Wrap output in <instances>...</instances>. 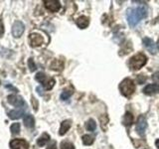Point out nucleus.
I'll use <instances>...</instances> for the list:
<instances>
[{
  "label": "nucleus",
  "instance_id": "nucleus-29",
  "mask_svg": "<svg viewBox=\"0 0 159 149\" xmlns=\"http://www.w3.org/2000/svg\"><path fill=\"white\" fill-rule=\"evenodd\" d=\"M6 88H10V89H12V91H14V92H18V89H17L16 88L12 87L11 84H6Z\"/></svg>",
  "mask_w": 159,
  "mask_h": 149
},
{
  "label": "nucleus",
  "instance_id": "nucleus-18",
  "mask_svg": "<svg viewBox=\"0 0 159 149\" xmlns=\"http://www.w3.org/2000/svg\"><path fill=\"white\" fill-rule=\"evenodd\" d=\"M48 141H50V135L48 133L45 132L37 139V144L39 146H44Z\"/></svg>",
  "mask_w": 159,
  "mask_h": 149
},
{
  "label": "nucleus",
  "instance_id": "nucleus-13",
  "mask_svg": "<svg viewBox=\"0 0 159 149\" xmlns=\"http://www.w3.org/2000/svg\"><path fill=\"white\" fill-rule=\"evenodd\" d=\"M143 93L147 96H152L159 93V84H148L143 88Z\"/></svg>",
  "mask_w": 159,
  "mask_h": 149
},
{
  "label": "nucleus",
  "instance_id": "nucleus-25",
  "mask_svg": "<svg viewBox=\"0 0 159 149\" xmlns=\"http://www.w3.org/2000/svg\"><path fill=\"white\" fill-rule=\"evenodd\" d=\"M28 67H29L30 71H31V72L36 71L37 67H36V65H35V63H34V61H33V59H32V58H30V59L28 60Z\"/></svg>",
  "mask_w": 159,
  "mask_h": 149
},
{
  "label": "nucleus",
  "instance_id": "nucleus-12",
  "mask_svg": "<svg viewBox=\"0 0 159 149\" xmlns=\"http://www.w3.org/2000/svg\"><path fill=\"white\" fill-rule=\"evenodd\" d=\"M26 109H27V107H21V108H18V109H13V111H9L8 115L10 118L13 119V120L14 119H19L24 115Z\"/></svg>",
  "mask_w": 159,
  "mask_h": 149
},
{
  "label": "nucleus",
  "instance_id": "nucleus-16",
  "mask_svg": "<svg viewBox=\"0 0 159 149\" xmlns=\"http://www.w3.org/2000/svg\"><path fill=\"white\" fill-rule=\"evenodd\" d=\"M89 20L86 16H81L76 20V24L78 25V27H80L81 29L87 28L89 26Z\"/></svg>",
  "mask_w": 159,
  "mask_h": 149
},
{
  "label": "nucleus",
  "instance_id": "nucleus-9",
  "mask_svg": "<svg viewBox=\"0 0 159 149\" xmlns=\"http://www.w3.org/2000/svg\"><path fill=\"white\" fill-rule=\"evenodd\" d=\"M45 7L51 12H58L61 8V3L58 0H44Z\"/></svg>",
  "mask_w": 159,
  "mask_h": 149
},
{
  "label": "nucleus",
  "instance_id": "nucleus-21",
  "mask_svg": "<svg viewBox=\"0 0 159 149\" xmlns=\"http://www.w3.org/2000/svg\"><path fill=\"white\" fill-rule=\"evenodd\" d=\"M72 94H73V89L72 88L65 89V91H63V93H61V99H62V101H67V99L70 98V97H71Z\"/></svg>",
  "mask_w": 159,
  "mask_h": 149
},
{
  "label": "nucleus",
  "instance_id": "nucleus-10",
  "mask_svg": "<svg viewBox=\"0 0 159 149\" xmlns=\"http://www.w3.org/2000/svg\"><path fill=\"white\" fill-rule=\"evenodd\" d=\"M29 42L32 47H39L44 43V38L39 34L32 33L29 35Z\"/></svg>",
  "mask_w": 159,
  "mask_h": 149
},
{
  "label": "nucleus",
  "instance_id": "nucleus-28",
  "mask_svg": "<svg viewBox=\"0 0 159 149\" xmlns=\"http://www.w3.org/2000/svg\"><path fill=\"white\" fill-rule=\"evenodd\" d=\"M32 102H33V104H34V109L35 111H37V107H38V102H37V101H36V98H35L34 97H32Z\"/></svg>",
  "mask_w": 159,
  "mask_h": 149
},
{
  "label": "nucleus",
  "instance_id": "nucleus-17",
  "mask_svg": "<svg viewBox=\"0 0 159 149\" xmlns=\"http://www.w3.org/2000/svg\"><path fill=\"white\" fill-rule=\"evenodd\" d=\"M122 123L124 126H130L133 123V115L130 112H126L122 118Z\"/></svg>",
  "mask_w": 159,
  "mask_h": 149
},
{
  "label": "nucleus",
  "instance_id": "nucleus-31",
  "mask_svg": "<svg viewBox=\"0 0 159 149\" xmlns=\"http://www.w3.org/2000/svg\"><path fill=\"white\" fill-rule=\"evenodd\" d=\"M155 145H156L157 149H159V139H157V140L155 141Z\"/></svg>",
  "mask_w": 159,
  "mask_h": 149
},
{
  "label": "nucleus",
  "instance_id": "nucleus-1",
  "mask_svg": "<svg viewBox=\"0 0 159 149\" xmlns=\"http://www.w3.org/2000/svg\"><path fill=\"white\" fill-rule=\"evenodd\" d=\"M147 16V8L145 6H138L135 8H130L127 10L126 18L129 26L134 27L137 25L140 20Z\"/></svg>",
  "mask_w": 159,
  "mask_h": 149
},
{
  "label": "nucleus",
  "instance_id": "nucleus-6",
  "mask_svg": "<svg viewBox=\"0 0 159 149\" xmlns=\"http://www.w3.org/2000/svg\"><path fill=\"white\" fill-rule=\"evenodd\" d=\"M9 146L11 149H29L28 142L21 138L13 139V140L10 141Z\"/></svg>",
  "mask_w": 159,
  "mask_h": 149
},
{
  "label": "nucleus",
  "instance_id": "nucleus-27",
  "mask_svg": "<svg viewBox=\"0 0 159 149\" xmlns=\"http://www.w3.org/2000/svg\"><path fill=\"white\" fill-rule=\"evenodd\" d=\"M47 149H57V144L56 141H51V143L49 144Z\"/></svg>",
  "mask_w": 159,
  "mask_h": 149
},
{
  "label": "nucleus",
  "instance_id": "nucleus-7",
  "mask_svg": "<svg viewBox=\"0 0 159 149\" xmlns=\"http://www.w3.org/2000/svg\"><path fill=\"white\" fill-rule=\"evenodd\" d=\"M25 31V26L21 21H15L12 26V34L15 38H20Z\"/></svg>",
  "mask_w": 159,
  "mask_h": 149
},
{
  "label": "nucleus",
  "instance_id": "nucleus-22",
  "mask_svg": "<svg viewBox=\"0 0 159 149\" xmlns=\"http://www.w3.org/2000/svg\"><path fill=\"white\" fill-rule=\"evenodd\" d=\"M82 139H83V142H84V145H91V144H93V141H94L93 136L89 135V134H86V135H84Z\"/></svg>",
  "mask_w": 159,
  "mask_h": 149
},
{
  "label": "nucleus",
  "instance_id": "nucleus-3",
  "mask_svg": "<svg viewBox=\"0 0 159 149\" xmlns=\"http://www.w3.org/2000/svg\"><path fill=\"white\" fill-rule=\"evenodd\" d=\"M119 89H120V93L124 97H128L134 93V91H135V84H134L132 79H124L120 83V84H119Z\"/></svg>",
  "mask_w": 159,
  "mask_h": 149
},
{
  "label": "nucleus",
  "instance_id": "nucleus-30",
  "mask_svg": "<svg viewBox=\"0 0 159 149\" xmlns=\"http://www.w3.org/2000/svg\"><path fill=\"white\" fill-rule=\"evenodd\" d=\"M36 89H37V92H38V93H39V94H41V96H43V92H42V88H41L38 87Z\"/></svg>",
  "mask_w": 159,
  "mask_h": 149
},
{
  "label": "nucleus",
  "instance_id": "nucleus-19",
  "mask_svg": "<svg viewBox=\"0 0 159 149\" xmlns=\"http://www.w3.org/2000/svg\"><path fill=\"white\" fill-rule=\"evenodd\" d=\"M51 69L55 70V71H61L63 69V62L60 61V60H55L51 64Z\"/></svg>",
  "mask_w": 159,
  "mask_h": 149
},
{
  "label": "nucleus",
  "instance_id": "nucleus-15",
  "mask_svg": "<svg viewBox=\"0 0 159 149\" xmlns=\"http://www.w3.org/2000/svg\"><path fill=\"white\" fill-rule=\"evenodd\" d=\"M23 122L24 125L28 127V128H33L35 125V118L31 114H26L23 118Z\"/></svg>",
  "mask_w": 159,
  "mask_h": 149
},
{
  "label": "nucleus",
  "instance_id": "nucleus-14",
  "mask_svg": "<svg viewBox=\"0 0 159 149\" xmlns=\"http://www.w3.org/2000/svg\"><path fill=\"white\" fill-rule=\"evenodd\" d=\"M71 125H72V121L67 119V120H64L62 123H61V127H60V130H59V134L60 135H64V134H66V132L69 130L70 128H71Z\"/></svg>",
  "mask_w": 159,
  "mask_h": 149
},
{
  "label": "nucleus",
  "instance_id": "nucleus-32",
  "mask_svg": "<svg viewBox=\"0 0 159 149\" xmlns=\"http://www.w3.org/2000/svg\"><path fill=\"white\" fill-rule=\"evenodd\" d=\"M156 46H157V50L159 51V40H158V43L156 44Z\"/></svg>",
  "mask_w": 159,
  "mask_h": 149
},
{
  "label": "nucleus",
  "instance_id": "nucleus-11",
  "mask_svg": "<svg viewBox=\"0 0 159 149\" xmlns=\"http://www.w3.org/2000/svg\"><path fill=\"white\" fill-rule=\"evenodd\" d=\"M143 45L146 47V49L148 50L149 52H150L151 54H156L157 53V46L156 44L153 42V40L150 39V38H144L143 39Z\"/></svg>",
  "mask_w": 159,
  "mask_h": 149
},
{
  "label": "nucleus",
  "instance_id": "nucleus-2",
  "mask_svg": "<svg viewBox=\"0 0 159 149\" xmlns=\"http://www.w3.org/2000/svg\"><path fill=\"white\" fill-rule=\"evenodd\" d=\"M147 62V57L142 53H138L134 55L133 57L130 58L128 63V66L132 71H137V70L141 69Z\"/></svg>",
  "mask_w": 159,
  "mask_h": 149
},
{
  "label": "nucleus",
  "instance_id": "nucleus-24",
  "mask_svg": "<svg viewBox=\"0 0 159 149\" xmlns=\"http://www.w3.org/2000/svg\"><path fill=\"white\" fill-rule=\"evenodd\" d=\"M61 149H75L74 144L69 141H63L61 143Z\"/></svg>",
  "mask_w": 159,
  "mask_h": 149
},
{
  "label": "nucleus",
  "instance_id": "nucleus-5",
  "mask_svg": "<svg viewBox=\"0 0 159 149\" xmlns=\"http://www.w3.org/2000/svg\"><path fill=\"white\" fill-rule=\"evenodd\" d=\"M7 101L10 104H12L15 107H27V104L24 99L21 97L16 96V94H10V96H8Z\"/></svg>",
  "mask_w": 159,
  "mask_h": 149
},
{
  "label": "nucleus",
  "instance_id": "nucleus-23",
  "mask_svg": "<svg viewBox=\"0 0 159 149\" xmlns=\"http://www.w3.org/2000/svg\"><path fill=\"white\" fill-rule=\"evenodd\" d=\"M10 131H11L12 134H19L20 132V123L16 122L13 123L11 126H10Z\"/></svg>",
  "mask_w": 159,
  "mask_h": 149
},
{
  "label": "nucleus",
  "instance_id": "nucleus-4",
  "mask_svg": "<svg viewBox=\"0 0 159 149\" xmlns=\"http://www.w3.org/2000/svg\"><path fill=\"white\" fill-rule=\"evenodd\" d=\"M35 79H36V81H38L39 83H41L43 84V87L47 89V91H50V89H52L54 84H55V79H49L47 78V76L44 73L40 72L36 74V77H35Z\"/></svg>",
  "mask_w": 159,
  "mask_h": 149
},
{
  "label": "nucleus",
  "instance_id": "nucleus-20",
  "mask_svg": "<svg viewBox=\"0 0 159 149\" xmlns=\"http://www.w3.org/2000/svg\"><path fill=\"white\" fill-rule=\"evenodd\" d=\"M86 128L88 129L89 131H94L96 130V128H97V123L96 121L93 120V119H89V120L87 121L86 123Z\"/></svg>",
  "mask_w": 159,
  "mask_h": 149
},
{
  "label": "nucleus",
  "instance_id": "nucleus-8",
  "mask_svg": "<svg viewBox=\"0 0 159 149\" xmlns=\"http://www.w3.org/2000/svg\"><path fill=\"white\" fill-rule=\"evenodd\" d=\"M147 128V121L146 118L143 115H140L137 119V124H136V131L140 136H143L145 134V130Z\"/></svg>",
  "mask_w": 159,
  "mask_h": 149
},
{
  "label": "nucleus",
  "instance_id": "nucleus-26",
  "mask_svg": "<svg viewBox=\"0 0 159 149\" xmlns=\"http://www.w3.org/2000/svg\"><path fill=\"white\" fill-rule=\"evenodd\" d=\"M4 32H5V30H4V24L2 22V20L0 19V38H1L3 35H4Z\"/></svg>",
  "mask_w": 159,
  "mask_h": 149
}]
</instances>
